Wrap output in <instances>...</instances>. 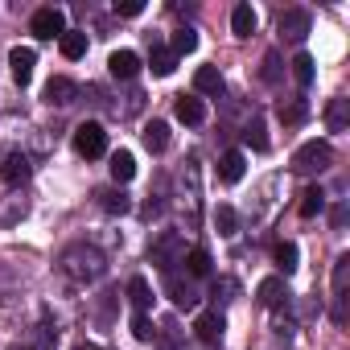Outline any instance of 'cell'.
I'll return each mask as SVG.
<instances>
[{
    "label": "cell",
    "instance_id": "cell-24",
    "mask_svg": "<svg viewBox=\"0 0 350 350\" xmlns=\"http://www.w3.org/2000/svg\"><path fill=\"white\" fill-rule=\"evenodd\" d=\"M169 50H173V54H178V58H182V54H194V50H198V29H190V25H182L178 33H173V46H169Z\"/></svg>",
    "mask_w": 350,
    "mask_h": 350
},
{
    "label": "cell",
    "instance_id": "cell-31",
    "mask_svg": "<svg viewBox=\"0 0 350 350\" xmlns=\"http://www.w3.org/2000/svg\"><path fill=\"white\" fill-rule=\"evenodd\" d=\"M243 140H247L256 152H264V148H268V136H264V120H252V124H247V132H243Z\"/></svg>",
    "mask_w": 350,
    "mask_h": 350
},
{
    "label": "cell",
    "instance_id": "cell-23",
    "mask_svg": "<svg viewBox=\"0 0 350 350\" xmlns=\"http://www.w3.org/2000/svg\"><path fill=\"white\" fill-rule=\"evenodd\" d=\"M186 272L198 276V280L211 276V252H206V247H190V252H186Z\"/></svg>",
    "mask_w": 350,
    "mask_h": 350
},
{
    "label": "cell",
    "instance_id": "cell-37",
    "mask_svg": "<svg viewBox=\"0 0 350 350\" xmlns=\"http://www.w3.org/2000/svg\"><path fill=\"white\" fill-rule=\"evenodd\" d=\"M13 350H21V346H13Z\"/></svg>",
    "mask_w": 350,
    "mask_h": 350
},
{
    "label": "cell",
    "instance_id": "cell-28",
    "mask_svg": "<svg viewBox=\"0 0 350 350\" xmlns=\"http://www.w3.org/2000/svg\"><path fill=\"white\" fill-rule=\"evenodd\" d=\"M215 227H219V235H235L239 231V215L231 206H219L215 211Z\"/></svg>",
    "mask_w": 350,
    "mask_h": 350
},
{
    "label": "cell",
    "instance_id": "cell-6",
    "mask_svg": "<svg viewBox=\"0 0 350 350\" xmlns=\"http://www.w3.org/2000/svg\"><path fill=\"white\" fill-rule=\"evenodd\" d=\"M75 99H79V83H75V79L54 75V79L46 83V103H50V107H70Z\"/></svg>",
    "mask_w": 350,
    "mask_h": 350
},
{
    "label": "cell",
    "instance_id": "cell-26",
    "mask_svg": "<svg viewBox=\"0 0 350 350\" xmlns=\"http://www.w3.org/2000/svg\"><path fill=\"white\" fill-rule=\"evenodd\" d=\"M169 293H173V305H178V309H194V305H198V297H194L178 276H169Z\"/></svg>",
    "mask_w": 350,
    "mask_h": 350
},
{
    "label": "cell",
    "instance_id": "cell-4",
    "mask_svg": "<svg viewBox=\"0 0 350 350\" xmlns=\"http://www.w3.org/2000/svg\"><path fill=\"white\" fill-rule=\"evenodd\" d=\"M29 29H33V38L54 42V38H62V33H66V13H62V9H54V5H46V9H38V13H33Z\"/></svg>",
    "mask_w": 350,
    "mask_h": 350
},
{
    "label": "cell",
    "instance_id": "cell-15",
    "mask_svg": "<svg viewBox=\"0 0 350 350\" xmlns=\"http://www.w3.org/2000/svg\"><path fill=\"white\" fill-rule=\"evenodd\" d=\"M256 297H260V305L276 309V305H284V301H288V288H284V280H280V276H268V280H260Z\"/></svg>",
    "mask_w": 350,
    "mask_h": 350
},
{
    "label": "cell",
    "instance_id": "cell-11",
    "mask_svg": "<svg viewBox=\"0 0 350 350\" xmlns=\"http://www.w3.org/2000/svg\"><path fill=\"white\" fill-rule=\"evenodd\" d=\"M243 169H247V161H243V152H239V148L223 152V161H219V182H227V186L243 182Z\"/></svg>",
    "mask_w": 350,
    "mask_h": 350
},
{
    "label": "cell",
    "instance_id": "cell-29",
    "mask_svg": "<svg viewBox=\"0 0 350 350\" xmlns=\"http://www.w3.org/2000/svg\"><path fill=\"white\" fill-rule=\"evenodd\" d=\"M132 338H136V342H152V338H157V329H152V317H148V313H136V317H132Z\"/></svg>",
    "mask_w": 350,
    "mask_h": 350
},
{
    "label": "cell",
    "instance_id": "cell-33",
    "mask_svg": "<svg viewBox=\"0 0 350 350\" xmlns=\"http://www.w3.org/2000/svg\"><path fill=\"white\" fill-rule=\"evenodd\" d=\"M280 120L284 124H301L305 120V103L297 99V103H280Z\"/></svg>",
    "mask_w": 350,
    "mask_h": 350
},
{
    "label": "cell",
    "instance_id": "cell-7",
    "mask_svg": "<svg viewBox=\"0 0 350 350\" xmlns=\"http://www.w3.org/2000/svg\"><path fill=\"white\" fill-rule=\"evenodd\" d=\"M29 173H33V165H29L25 152H9L5 165H0V178H5V186H13V190L29 182Z\"/></svg>",
    "mask_w": 350,
    "mask_h": 350
},
{
    "label": "cell",
    "instance_id": "cell-20",
    "mask_svg": "<svg viewBox=\"0 0 350 350\" xmlns=\"http://www.w3.org/2000/svg\"><path fill=\"white\" fill-rule=\"evenodd\" d=\"M58 46H62V58L79 62V58L87 54V33H75V29H66V33L58 38Z\"/></svg>",
    "mask_w": 350,
    "mask_h": 350
},
{
    "label": "cell",
    "instance_id": "cell-10",
    "mask_svg": "<svg viewBox=\"0 0 350 350\" xmlns=\"http://www.w3.org/2000/svg\"><path fill=\"white\" fill-rule=\"evenodd\" d=\"M107 169H111V182H116V186H128V182L136 178V157H132L128 148H120V152H111V165H107Z\"/></svg>",
    "mask_w": 350,
    "mask_h": 350
},
{
    "label": "cell",
    "instance_id": "cell-27",
    "mask_svg": "<svg viewBox=\"0 0 350 350\" xmlns=\"http://www.w3.org/2000/svg\"><path fill=\"white\" fill-rule=\"evenodd\" d=\"M293 79H297V87H309V83H313V58H309L305 50L293 58Z\"/></svg>",
    "mask_w": 350,
    "mask_h": 350
},
{
    "label": "cell",
    "instance_id": "cell-19",
    "mask_svg": "<svg viewBox=\"0 0 350 350\" xmlns=\"http://www.w3.org/2000/svg\"><path fill=\"white\" fill-rule=\"evenodd\" d=\"M128 301L136 305V313H148V305H152V288H148L144 276H132V280H128Z\"/></svg>",
    "mask_w": 350,
    "mask_h": 350
},
{
    "label": "cell",
    "instance_id": "cell-14",
    "mask_svg": "<svg viewBox=\"0 0 350 350\" xmlns=\"http://www.w3.org/2000/svg\"><path fill=\"white\" fill-rule=\"evenodd\" d=\"M140 140H144L148 152H165V148H169V124H165V120H148L144 132H140Z\"/></svg>",
    "mask_w": 350,
    "mask_h": 350
},
{
    "label": "cell",
    "instance_id": "cell-30",
    "mask_svg": "<svg viewBox=\"0 0 350 350\" xmlns=\"http://www.w3.org/2000/svg\"><path fill=\"white\" fill-rule=\"evenodd\" d=\"M325 124H329V132H342V128H346V99H334V103H329Z\"/></svg>",
    "mask_w": 350,
    "mask_h": 350
},
{
    "label": "cell",
    "instance_id": "cell-25",
    "mask_svg": "<svg viewBox=\"0 0 350 350\" xmlns=\"http://www.w3.org/2000/svg\"><path fill=\"white\" fill-rule=\"evenodd\" d=\"M297 260H301L297 243H280V247H276V268H280L284 276H293V272H297Z\"/></svg>",
    "mask_w": 350,
    "mask_h": 350
},
{
    "label": "cell",
    "instance_id": "cell-16",
    "mask_svg": "<svg viewBox=\"0 0 350 350\" xmlns=\"http://www.w3.org/2000/svg\"><path fill=\"white\" fill-rule=\"evenodd\" d=\"M194 334H198L202 342H219V338H223V313H215V309L198 313V317H194Z\"/></svg>",
    "mask_w": 350,
    "mask_h": 350
},
{
    "label": "cell",
    "instance_id": "cell-12",
    "mask_svg": "<svg viewBox=\"0 0 350 350\" xmlns=\"http://www.w3.org/2000/svg\"><path fill=\"white\" fill-rule=\"evenodd\" d=\"M107 70H111L116 79H136V75H140V54H132V50H116V54L107 58Z\"/></svg>",
    "mask_w": 350,
    "mask_h": 350
},
{
    "label": "cell",
    "instance_id": "cell-36",
    "mask_svg": "<svg viewBox=\"0 0 350 350\" xmlns=\"http://www.w3.org/2000/svg\"><path fill=\"white\" fill-rule=\"evenodd\" d=\"M79 350H99V346H79Z\"/></svg>",
    "mask_w": 350,
    "mask_h": 350
},
{
    "label": "cell",
    "instance_id": "cell-21",
    "mask_svg": "<svg viewBox=\"0 0 350 350\" xmlns=\"http://www.w3.org/2000/svg\"><path fill=\"white\" fill-rule=\"evenodd\" d=\"M95 198H99V206H103L107 215H128V211H132V202H128L124 190H99Z\"/></svg>",
    "mask_w": 350,
    "mask_h": 350
},
{
    "label": "cell",
    "instance_id": "cell-22",
    "mask_svg": "<svg viewBox=\"0 0 350 350\" xmlns=\"http://www.w3.org/2000/svg\"><path fill=\"white\" fill-rule=\"evenodd\" d=\"M321 211H325V190L321 186H309L301 194V219H317Z\"/></svg>",
    "mask_w": 350,
    "mask_h": 350
},
{
    "label": "cell",
    "instance_id": "cell-18",
    "mask_svg": "<svg viewBox=\"0 0 350 350\" xmlns=\"http://www.w3.org/2000/svg\"><path fill=\"white\" fill-rule=\"evenodd\" d=\"M148 70H152L157 79H169L173 70H178V54H173V50H165V46H152V58H148Z\"/></svg>",
    "mask_w": 350,
    "mask_h": 350
},
{
    "label": "cell",
    "instance_id": "cell-35",
    "mask_svg": "<svg viewBox=\"0 0 350 350\" xmlns=\"http://www.w3.org/2000/svg\"><path fill=\"white\" fill-rule=\"evenodd\" d=\"M264 66H268V70H264V79L272 83V79H276V54H268V58H264Z\"/></svg>",
    "mask_w": 350,
    "mask_h": 350
},
{
    "label": "cell",
    "instance_id": "cell-8",
    "mask_svg": "<svg viewBox=\"0 0 350 350\" xmlns=\"http://www.w3.org/2000/svg\"><path fill=\"white\" fill-rule=\"evenodd\" d=\"M276 29H280L284 42H305V33H309V13H305V9H288V13H280Z\"/></svg>",
    "mask_w": 350,
    "mask_h": 350
},
{
    "label": "cell",
    "instance_id": "cell-5",
    "mask_svg": "<svg viewBox=\"0 0 350 350\" xmlns=\"http://www.w3.org/2000/svg\"><path fill=\"white\" fill-rule=\"evenodd\" d=\"M33 66H38V54L29 46H13L9 50V75H13L17 87H29L33 83Z\"/></svg>",
    "mask_w": 350,
    "mask_h": 350
},
{
    "label": "cell",
    "instance_id": "cell-1",
    "mask_svg": "<svg viewBox=\"0 0 350 350\" xmlns=\"http://www.w3.org/2000/svg\"><path fill=\"white\" fill-rule=\"evenodd\" d=\"M62 268H66V276L91 284V280H99V276L107 272V260H103L95 247H83V243H79V247H70V252L62 256Z\"/></svg>",
    "mask_w": 350,
    "mask_h": 350
},
{
    "label": "cell",
    "instance_id": "cell-34",
    "mask_svg": "<svg viewBox=\"0 0 350 350\" xmlns=\"http://www.w3.org/2000/svg\"><path fill=\"white\" fill-rule=\"evenodd\" d=\"M116 13L120 17H140L144 13V0H116Z\"/></svg>",
    "mask_w": 350,
    "mask_h": 350
},
{
    "label": "cell",
    "instance_id": "cell-2",
    "mask_svg": "<svg viewBox=\"0 0 350 350\" xmlns=\"http://www.w3.org/2000/svg\"><path fill=\"white\" fill-rule=\"evenodd\" d=\"M75 152H79V157H87V161L103 157V152H107V132H103V124L83 120V124L75 128Z\"/></svg>",
    "mask_w": 350,
    "mask_h": 350
},
{
    "label": "cell",
    "instance_id": "cell-32",
    "mask_svg": "<svg viewBox=\"0 0 350 350\" xmlns=\"http://www.w3.org/2000/svg\"><path fill=\"white\" fill-rule=\"evenodd\" d=\"M346 280H350V256H338L334 260V293L338 297L346 293Z\"/></svg>",
    "mask_w": 350,
    "mask_h": 350
},
{
    "label": "cell",
    "instance_id": "cell-3",
    "mask_svg": "<svg viewBox=\"0 0 350 350\" xmlns=\"http://www.w3.org/2000/svg\"><path fill=\"white\" fill-rule=\"evenodd\" d=\"M329 165H334V148L325 140H305L293 157V169H301V173H321Z\"/></svg>",
    "mask_w": 350,
    "mask_h": 350
},
{
    "label": "cell",
    "instance_id": "cell-13",
    "mask_svg": "<svg viewBox=\"0 0 350 350\" xmlns=\"http://www.w3.org/2000/svg\"><path fill=\"white\" fill-rule=\"evenodd\" d=\"M194 91H198V95H223L227 83H223L219 66H198V75H194Z\"/></svg>",
    "mask_w": 350,
    "mask_h": 350
},
{
    "label": "cell",
    "instance_id": "cell-9",
    "mask_svg": "<svg viewBox=\"0 0 350 350\" xmlns=\"http://www.w3.org/2000/svg\"><path fill=\"white\" fill-rule=\"evenodd\" d=\"M173 116H178L182 124H202L206 120V103L198 95H178V103H173Z\"/></svg>",
    "mask_w": 350,
    "mask_h": 350
},
{
    "label": "cell",
    "instance_id": "cell-17",
    "mask_svg": "<svg viewBox=\"0 0 350 350\" xmlns=\"http://www.w3.org/2000/svg\"><path fill=\"white\" fill-rule=\"evenodd\" d=\"M256 21H260V17H256L252 5H235V13H231V33H235V38H252V33H256Z\"/></svg>",
    "mask_w": 350,
    "mask_h": 350
}]
</instances>
